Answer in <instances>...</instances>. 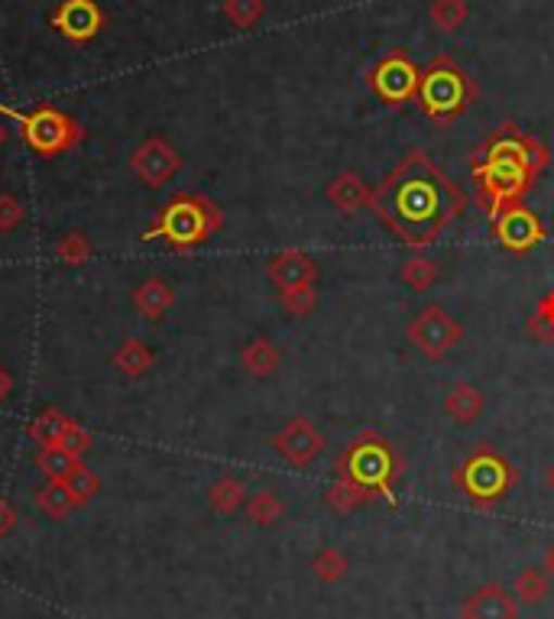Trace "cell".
Returning <instances> with one entry per match:
<instances>
[{
	"instance_id": "6da1fadb",
	"label": "cell",
	"mask_w": 554,
	"mask_h": 619,
	"mask_svg": "<svg viewBox=\"0 0 554 619\" xmlns=\"http://www.w3.org/2000/svg\"><path fill=\"white\" fill-rule=\"evenodd\" d=\"M369 211L399 243L425 250L467 211V195L425 150H408L373 189Z\"/></svg>"
},
{
	"instance_id": "7a4b0ae2",
	"label": "cell",
	"mask_w": 554,
	"mask_h": 619,
	"mask_svg": "<svg viewBox=\"0 0 554 619\" xmlns=\"http://www.w3.org/2000/svg\"><path fill=\"white\" fill-rule=\"evenodd\" d=\"M549 163L552 153L542 140L519 130L513 121L496 127V134L487 137L470 156V179L483 214L496 220L503 211L526 205Z\"/></svg>"
},
{
	"instance_id": "3957f363",
	"label": "cell",
	"mask_w": 554,
	"mask_h": 619,
	"mask_svg": "<svg viewBox=\"0 0 554 619\" xmlns=\"http://www.w3.org/2000/svg\"><path fill=\"white\" fill-rule=\"evenodd\" d=\"M221 227H224V211L214 199H207L201 192H179L160 207V214L150 220L143 240H163L169 250L188 253V250L207 243L214 233H221Z\"/></svg>"
},
{
	"instance_id": "277c9868",
	"label": "cell",
	"mask_w": 554,
	"mask_h": 619,
	"mask_svg": "<svg viewBox=\"0 0 554 619\" xmlns=\"http://www.w3.org/2000/svg\"><path fill=\"white\" fill-rule=\"evenodd\" d=\"M405 460L395 451V444L389 438H382L379 431H361L354 441L344 444V451L335 460V473L354 480L357 487L369 490L373 496H382L386 503L395 506V480L402 477Z\"/></svg>"
},
{
	"instance_id": "5b68a950",
	"label": "cell",
	"mask_w": 554,
	"mask_h": 619,
	"mask_svg": "<svg viewBox=\"0 0 554 619\" xmlns=\"http://www.w3.org/2000/svg\"><path fill=\"white\" fill-rule=\"evenodd\" d=\"M477 94H480V88L474 85V78L454 59L438 55L421 72V85H418L415 101L428 121H435L438 127H448L477 101Z\"/></svg>"
},
{
	"instance_id": "8992f818",
	"label": "cell",
	"mask_w": 554,
	"mask_h": 619,
	"mask_svg": "<svg viewBox=\"0 0 554 619\" xmlns=\"http://www.w3.org/2000/svg\"><path fill=\"white\" fill-rule=\"evenodd\" d=\"M451 483L477 506V509H493L496 503H503L516 483H519V470L493 447V444H477L451 473Z\"/></svg>"
},
{
	"instance_id": "52a82bcc",
	"label": "cell",
	"mask_w": 554,
	"mask_h": 619,
	"mask_svg": "<svg viewBox=\"0 0 554 619\" xmlns=\"http://www.w3.org/2000/svg\"><path fill=\"white\" fill-rule=\"evenodd\" d=\"M0 117L13 121L20 140H23L33 153H39V156H46V160L75 150V147L85 143V137H88V130H85L75 117H68L65 111H59V108H52V104H36L33 111H16V108H10V104L0 101Z\"/></svg>"
},
{
	"instance_id": "ba28073f",
	"label": "cell",
	"mask_w": 554,
	"mask_h": 619,
	"mask_svg": "<svg viewBox=\"0 0 554 619\" xmlns=\"http://www.w3.org/2000/svg\"><path fill=\"white\" fill-rule=\"evenodd\" d=\"M405 338H408V344H412L421 357H428V361H444V357L464 341V325H461L451 312H444L441 302H431V305H425V308L405 325Z\"/></svg>"
},
{
	"instance_id": "9c48e42d",
	"label": "cell",
	"mask_w": 554,
	"mask_h": 619,
	"mask_svg": "<svg viewBox=\"0 0 554 619\" xmlns=\"http://www.w3.org/2000/svg\"><path fill=\"white\" fill-rule=\"evenodd\" d=\"M367 85L379 101H386L389 108H399V104L418 98L421 72L405 52H389L369 68Z\"/></svg>"
},
{
	"instance_id": "30bf717a",
	"label": "cell",
	"mask_w": 554,
	"mask_h": 619,
	"mask_svg": "<svg viewBox=\"0 0 554 619\" xmlns=\"http://www.w3.org/2000/svg\"><path fill=\"white\" fill-rule=\"evenodd\" d=\"M130 169L134 176L150 186V189H163L169 186L179 169H182V156L179 150L166 140V137H147L134 153H130Z\"/></svg>"
},
{
	"instance_id": "8fae6325",
	"label": "cell",
	"mask_w": 554,
	"mask_h": 619,
	"mask_svg": "<svg viewBox=\"0 0 554 619\" xmlns=\"http://www.w3.org/2000/svg\"><path fill=\"white\" fill-rule=\"evenodd\" d=\"M273 451L289 460L292 467H309L322 451H325V434L315 428V421L309 415H292L273 438H269Z\"/></svg>"
},
{
	"instance_id": "7c38bea8",
	"label": "cell",
	"mask_w": 554,
	"mask_h": 619,
	"mask_svg": "<svg viewBox=\"0 0 554 619\" xmlns=\"http://www.w3.org/2000/svg\"><path fill=\"white\" fill-rule=\"evenodd\" d=\"M493 237H496V243L503 250H509L516 256H526L529 250H536L549 237V230H545L542 217L532 207L516 205L509 207V211H503L493 220Z\"/></svg>"
},
{
	"instance_id": "4fadbf2b",
	"label": "cell",
	"mask_w": 554,
	"mask_h": 619,
	"mask_svg": "<svg viewBox=\"0 0 554 619\" xmlns=\"http://www.w3.org/2000/svg\"><path fill=\"white\" fill-rule=\"evenodd\" d=\"M49 26L68 42L81 46V42H91L108 26V13L98 0H62L52 10Z\"/></svg>"
},
{
	"instance_id": "5bb4252c",
	"label": "cell",
	"mask_w": 554,
	"mask_h": 619,
	"mask_svg": "<svg viewBox=\"0 0 554 619\" xmlns=\"http://www.w3.org/2000/svg\"><path fill=\"white\" fill-rule=\"evenodd\" d=\"M266 276L276 286V292L295 289V286H315L318 282V263L305 250L289 247V250H279V253L269 256Z\"/></svg>"
},
{
	"instance_id": "9a60e30c",
	"label": "cell",
	"mask_w": 554,
	"mask_h": 619,
	"mask_svg": "<svg viewBox=\"0 0 554 619\" xmlns=\"http://www.w3.org/2000/svg\"><path fill=\"white\" fill-rule=\"evenodd\" d=\"M457 619H519V601L503 584H483L464 601Z\"/></svg>"
},
{
	"instance_id": "2e32d148",
	"label": "cell",
	"mask_w": 554,
	"mask_h": 619,
	"mask_svg": "<svg viewBox=\"0 0 554 619\" xmlns=\"http://www.w3.org/2000/svg\"><path fill=\"white\" fill-rule=\"evenodd\" d=\"M325 199L338 207L341 214H357L361 207H369L373 189L364 182V176H361L357 169H344V173H338V176L328 182Z\"/></svg>"
},
{
	"instance_id": "e0dca14e",
	"label": "cell",
	"mask_w": 554,
	"mask_h": 619,
	"mask_svg": "<svg viewBox=\"0 0 554 619\" xmlns=\"http://www.w3.org/2000/svg\"><path fill=\"white\" fill-rule=\"evenodd\" d=\"M176 292L163 276H150L134 289V308L147 318V321H163L166 312L173 308Z\"/></svg>"
},
{
	"instance_id": "ac0fdd59",
	"label": "cell",
	"mask_w": 554,
	"mask_h": 619,
	"mask_svg": "<svg viewBox=\"0 0 554 619\" xmlns=\"http://www.w3.org/2000/svg\"><path fill=\"white\" fill-rule=\"evenodd\" d=\"M483 409H487L483 393H480L474 383H467V380L454 383L451 393L444 396V415H448L454 425H474V421L483 415Z\"/></svg>"
},
{
	"instance_id": "d6986e66",
	"label": "cell",
	"mask_w": 554,
	"mask_h": 619,
	"mask_svg": "<svg viewBox=\"0 0 554 619\" xmlns=\"http://www.w3.org/2000/svg\"><path fill=\"white\" fill-rule=\"evenodd\" d=\"M240 364L250 377L266 380L282 367V351L269 338H250L240 351Z\"/></svg>"
},
{
	"instance_id": "ffe728a7",
	"label": "cell",
	"mask_w": 554,
	"mask_h": 619,
	"mask_svg": "<svg viewBox=\"0 0 554 619\" xmlns=\"http://www.w3.org/2000/svg\"><path fill=\"white\" fill-rule=\"evenodd\" d=\"M36 509H39L46 519L62 522V519H68V516L78 509V500H75V493L68 490L65 480H46V487L36 493Z\"/></svg>"
},
{
	"instance_id": "44dd1931",
	"label": "cell",
	"mask_w": 554,
	"mask_h": 619,
	"mask_svg": "<svg viewBox=\"0 0 554 619\" xmlns=\"http://www.w3.org/2000/svg\"><path fill=\"white\" fill-rule=\"evenodd\" d=\"M111 364L124 374V377H147L150 370H153V364H156V354L143 344V341H137V338H127L114 354H111Z\"/></svg>"
},
{
	"instance_id": "7402d4cb",
	"label": "cell",
	"mask_w": 554,
	"mask_h": 619,
	"mask_svg": "<svg viewBox=\"0 0 554 619\" xmlns=\"http://www.w3.org/2000/svg\"><path fill=\"white\" fill-rule=\"evenodd\" d=\"M247 503V487L243 480H237L234 473H221L211 487H207V506L221 516H234L240 506Z\"/></svg>"
},
{
	"instance_id": "603a6c76",
	"label": "cell",
	"mask_w": 554,
	"mask_h": 619,
	"mask_svg": "<svg viewBox=\"0 0 554 619\" xmlns=\"http://www.w3.org/2000/svg\"><path fill=\"white\" fill-rule=\"evenodd\" d=\"M33 460H36V470H39L46 480H68V477L85 464L78 454H72V451H65V447H59V444L39 447Z\"/></svg>"
},
{
	"instance_id": "cb8c5ba5",
	"label": "cell",
	"mask_w": 554,
	"mask_h": 619,
	"mask_svg": "<svg viewBox=\"0 0 554 619\" xmlns=\"http://www.w3.org/2000/svg\"><path fill=\"white\" fill-rule=\"evenodd\" d=\"M369 500H376L369 490L357 487V483H354V480H348V477H338V473H335V483H331V487H328V493H325V503H328L335 513H341V516L357 513L361 506H367Z\"/></svg>"
},
{
	"instance_id": "d4e9b609",
	"label": "cell",
	"mask_w": 554,
	"mask_h": 619,
	"mask_svg": "<svg viewBox=\"0 0 554 619\" xmlns=\"http://www.w3.org/2000/svg\"><path fill=\"white\" fill-rule=\"evenodd\" d=\"M552 591V578L545 574V568H522L513 581V597L522 604V607H539Z\"/></svg>"
},
{
	"instance_id": "484cf974",
	"label": "cell",
	"mask_w": 554,
	"mask_h": 619,
	"mask_svg": "<svg viewBox=\"0 0 554 619\" xmlns=\"http://www.w3.org/2000/svg\"><path fill=\"white\" fill-rule=\"evenodd\" d=\"M282 516H286V503H282L273 490H260V493H250V496H247V519H250L253 526L269 529V526H276Z\"/></svg>"
},
{
	"instance_id": "4316f807",
	"label": "cell",
	"mask_w": 554,
	"mask_h": 619,
	"mask_svg": "<svg viewBox=\"0 0 554 619\" xmlns=\"http://www.w3.org/2000/svg\"><path fill=\"white\" fill-rule=\"evenodd\" d=\"M95 256V243L88 240L85 230H65L55 240V260L65 266H85Z\"/></svg>"
},
{
	"instance_id": "83f0119b",
	"label": "cell",
	"mask_w": 554,
	"mask_h": 619,
	"mask_svg": "<svg viewBox=\"0 0 554 619\" xmlns=\"http://www.w3.org/2000/svg\"><path fill=\"white\" fill-rule=\"evenodd\" d=\"M399 279H402L408 289L425 292V289H431V286L441 279V266H438V260H428V256H412V260H405V263L399 266Z\"/></svg>"
},
{
	"instance_id": "f1b7e54d",
	"label": "cell",
	"mask_w": 554,
	"mask_h": 619,
	"mask_svg": "<svg viewBox=\"0 0 554 619\" xmlns=\"http://www.w3.org/2000/svg\"><path fill=\"white\" fill-rule=\"evenodd\" d=\"M68 415H62L59 409H42V413L36 415L33 421H29V438L39 444V447H49V444H59V438H62V431L68 428Z\"/></svg>"
},
{
	"instance_id": "f546056e",
	"label": "cell",
	"mask_w": 554,
	"mask_h": 619,
	"mask_svg": "<svg viewBox=\"0 0 554 619\" xmlns=\"http://www.w3.org/2000/svg\"><path fill=\"white\" fill-rule=\"evenodd\" d=\"M312 571H315V578H318L322 584H338V581H344V578H348L351 561L344 558V552H341V548L328 545V548H322V552L312 558Z\"/></svg>"
},
{
	"instance_id": "4dcf8cb0",
	"label": "cell",
	"mask_w": 554,
	"mask_h": 619,
	"mask_svg": "<svg viewBox=\"0 0 554 619\" xmlns=\"http://www.w3.org/2000/svg\"><path fill=\"white\" fill-rule=\"evenodd\" d=\"M470 16V7L467 0H431L428 7V20L441 29V33H454L467 23Z\"/></svg>"
},
{
	"instance_id": "1f68e13d",
	"label": "cell",
	"mask_w": 554,
	"mask_h": 619,
	"mask_svg": "<svg viewBox=\"0 0 554 619\" xmlns=\"http://www.w3.org/2000/svg\"><path fill=\"white\" fill-rule=\"evenodd\" d=\"M526 331H529L536 341H542V344H554V289H549V292L539 299L536 312H532L529 321H526Z\"/></svg>"
},
{
	"instance_id": "d6a6232c",
	"label": "cell",
	"mask_w": 554,
	"mask_h": 619,
	"mask_svg": "<svg viewBox=\"0 0 554 619\" xmlns=\"http://www.w3.org/2000/svg\"><path fill=\"white\" fill-rule=\"evenodd\" d=\"M279 305L286 308V315L292 318H309L318 308V289L315 286H295V289H282L276 292Z\"/></svg>"
},
{
	"instance_id": "836d02e7",
	"label": "cell",
	"mask_w": 554,
	"mask_h": 619,
	"mask_svg": "<svg viewBox=\"0 0 554 619\" xmlns=\"http://www.w3.org/2000/svg\"><path fill=\"white\" fill-rule=\"evenodd\" d=\"M266 3L263 0H224V16L230 20V26L237 29H250L263 20Z\"/></svg>"
},
{
	"instance_id": "e575fe53",
	"label": "cell",
	"mask_w": 554,
	"mask_h": 619,
	"mask_svg": "<svg viewBox=\"0 0 554 619\" xmlns=\"http://www.w3.org/2000/svg\"><path fill=\"white\" fill-rule=\"evenodd\" d=\"M65 483H68V490L75 493V500H78V509H81V506H88V503L98 496V490H101V483H98L95 470H91V467H85V464H81V467H78V470H75V473H72Z\"/></svg>"
},
{
	"instance_id": "d590c367",
	"label": "cell",
	"mask_w": 554,
	"mask_h": 619,
	"mask_svg": "<svg viewBox=\"0 0 554 619\" xmlns=\"http://www.w3.org/2000/svg\"><path fill=\"white\" fill-rule=\"evenodd\" d=\"M26 220V207L16 195L0 192V233H13Z\"/></svg>"
},
{
	"instance_id": "8d00e7d4",
	"label": "cell",
	"mask_w": 554,
	"mask_h": 619,
	"mask_svg": "<svg viewBox=\"0 0 554 619\" xmlns=\"http://www.w3.org/2000/svg\"><path fill=\"white\" fill-rule=\"evenodd\" d=\"M95 444V438H91V431L88 428H81L78 421H68V428L62 431V438H59V447H65V451H72V454H85L88 447Z\"/></svg>"
},
{
	"instance_id": "74e56055",
	"label": "cell",
	"mask_w": 554,
	"mask_h": 619,
	"mask_svg": "<svg viewBox=\"0 0 554 619\" xmlns=\"http://www.w3.org/2000/svg\"><path fill=\"white\" fill-rule=\"evenodd\" d=\"M13 526H16V509L0 496V539H7L13 532Z\"/></svg>"
},
{
	"instance_id": "f35d334b",
	"label": "cell",
	"mask_w": 554,
	"mask_h": 619,
	"mask_svg": "<svg viewBox=\"0 0 554 619\" xmlns=\"http://www.w3.org/2000/svg\"><path fill=\"white\" fill-rule=\"evenodd\" d=\"M10 393H13V374L0 364V403H7Z\"/></svg>"
},
{
	"instance_id": "ab89813d",
	"label": "cell",
	"mask_w": 554,
	"mask_h": 619,
	"mask_svg": "<svg viewBox=\"0 0 554 619\" xmlns=\"http://www.w3.org/2000/svg\"><path fill=\"white\" fill-rule=\"evenodd\" d=\"M542 568H545V574L554 581V539L552 545H549V552H545V565H542Z\"/></svg>"
},
{
	"instance_id": "60d3db41",
	"label": "cell",
	"mask_w": 554,
	"mask_h": 619,
	"mask_svg": "<svg viewBox=\"0 0 554 619\" xmlns=\"http://www.w3.org/2000/svg\"><path fill=\"white\" fill-rule=\"evenodd\" d=\"M545 487L554 493V460L549 464V470H545Z\"/></svg>"
},
{
	"instance_id": "b9f144b4",
	"label": "cell",
	"mask_w": 554,
	"mask_h": 619,
	"mask_svg": "<svg viewBox=\"0 0 554 619\" xmlns=\"http://www.w3.org/2000/svg\"><path fill=\"white\" fill-rule=\"evenodd\" d=\"M7 140H10V127H7V124L0 121V147H3Z\"/></svg>"
},
{
	"instance_id": "7bdbcfd3",
	"label": "cell",
	"mask_w": 554,
	"mask_h": 619,
	"mask_svg": "<svg viewBox=\"0 0 554 619\" xmlns=\"http://www.w3.org/2000/svg\"><path fill=\"white\" fill-rule=\"evenodd\" d=\"M130 3H137V0H130Z\"/></svg>"
}]
</instances>
